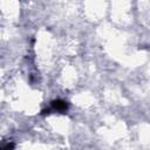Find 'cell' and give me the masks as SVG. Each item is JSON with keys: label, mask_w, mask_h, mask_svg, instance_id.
I'll return each instance as SVG.
<instances>
[{"label": "cell", "mask_w": 150, "mask_h": 150, "mask_svg": "<svg viewBox=\"0 0 150 150\" xmlns=\"http://www.w3.org/2000/svg\"><path fill=\"white\" fill-rule=\"evenodd\" d=\"M67 109H68V103H67L66 101H63V100H54V101L52 102L50 108L47 109V110H42V112L45 114V112L47 111V114H48L50 110L60 111V112H64Z\"/></svg>", "instance_id": "cell-1"}, {"label": "cell", "mask_w": 150, "mask_h": 150, "mask_svg": "<svg viewBox=\"0 0 150 150\" xmlns=\"http://www.w3.org/2000/svg\"><path fill=\"white\" fill-rule=\"evenodd\" d=\"M14 149V143H8L4 146H0V150H13Z\"/></svg>", "instance_id": "cell-2"}]
</instances>
